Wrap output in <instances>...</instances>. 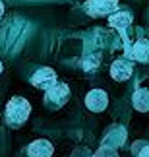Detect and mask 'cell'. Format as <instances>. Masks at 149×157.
Masks as SVG:
<instances>
[{
	"mask_svg": "<svg viewBox=\"0 0 149 157\" xmlns=\"http://www.w3.org/2000/svg\"><path fill=\"white\" fill-rule=\"evenodd\" d=\"M130 23H132V16L128 14V12H112V14L109 16V25L110 27H116V29H124V27H128Z\"/></svg>",
	"mask_w": 149,
	"mask_h": 157,
	"instance_id": "cell-10",
	"label": "cell"
},
{
	"mask_svg": "<svg viewBox=\"0 0 149 157\" xmlns=\"http://www.w3.org/2000/svg\"><path fill=\"white\" fill-rule=\"evenodd\" d=\"M140 146L136 147V153H138V157H149V144L145 142H138Z\"/></svg>",
	"mask_w": 149,
	"mask_h": 157,
	"instance_id": "cell-12",
	"label": "cell"
},
{
	"mask_svg": "<svg viewBox=\"0 0 149 157\" xmlns=\"http://www.w3.org/2000/svg\"><path fill=\"white\" fill-rule=\"evenodd\" d=\"M128 56L134 58V60H138V62H141V64H147L149 62V41L147 39L136 41L134 47L128 51Z\"/></svg>",
	"mask_w": 149,
	"mask_h": 157,
	"instance_id": "cell-8",
	"label": "cell"
},
{
	"mask_svg": "<svg viewBox=\"0 0 149 157\" xmlns=\"http://www.w3.org/2000/svg\"><path fill=\"white\" fill-rule=\"evenodd\" d=\"M0 74H2V60H0Z\"/></svg>",
	"mask_w": 149,
	"mask_h": 157,
	"instance_id": "cell-14",
	"label": "cell"
},
{
	"mask_svg": "<svg viewBox=\"0 0 149 157\" xmlns=\"http://www.w3.org/2000/svg\"><path fill=\"white\" fill-rule=\"evenodd\" d=\"M29 113H31V105H29L27 99L23 97H12L6 105V122L10 126H21L25 120L29 118Z\"/></svg>",
	"mask_w": 149,
	"mask_h": 157,
	"instance_id": "cell-1",
	"label": "cell"
},
{
	"mask_svg": "<svg viewBox=\"0 0 149 157\" xmlns=\"http://www.w3.org/2000/svg\"><path fill=\"white\" fill-rule=\"evenodd\" d=\"M132 70H134V66L128 58H118L110 66V76H112V80H116V82H126L128 78L132 76Z\"/></svg>",
	"mask_w": 149,
	"mask_h": 157,
	"instance_id": "cell-6",
	"label": "cell"
},
{
	"mask_svg": "<svg viewBox=\"0 0 149 157\" xmlns=\"http://www.w3.org/2000/svg\"><path fill=\"white\" fill-rule=\"evenodd\" d=\"M2 16H4V4L0 2V17H2Z\"/></svg>",
	"mask_w": 149,
	"mask_h": 157,
	"instance_id": "cell-13",
	"label": "cell"
},
{
	"mask_svg": "<svg viewBox=\"0 0 149 157\" xmlns=\"http://www.w3.org/2000/svg\"><path fill=\"white\" fill-rule=\"evenodd\" d=\"M95 157H118V151L110 146H101V149L95 153Z\"/></svg>",
	"mask_w": 149,
	"mask_h": 157,
	"instance_id": "cell-11",
	"label": "cell"
},
{
	"mask_svg": "<svg viewBox=\"0 0 149 157\" xmlns=\"http://www.w3.org/2000/svg\"><path fill=\"white\" fill-rule=\"evenodd\" d=\"M85 105H87L89 111L101 113V111L106 109V105H109V95H106L103 89H91V91L87 93V97H85Z\"/></svg>",
	"mask_w": 149,
	"mask_h": 157,
	"instance_id": "cell-5",
	"label": "cell"
},
{
	"mask_svg": "<svg viewBox=\"0 0 149 157\" xmlns=\"http://www.w3.org/2000/svg\"><path fill=\"white\" fill-rule=\"evenodd\" d=\"M70 97V87L66 86V83H54L52 87L47 89V95H45V101H47V105L52 107V109H58V107H62L64 103L68 101Z\"/></svg>",
	"mask_w": 149,
	"mask_h": 157,
	"instance_id": "cell-2",
	"label": "cell"
},
{
	"mask_svg": "<svg viewBox=\"0 0 149 157\" xmlns=\"http://www.w3.org/2000/svg\"><path fill=\"white\" fill-rule=\"evenodd\" d=\"M85 10L91 16H110L118 10V0H87Z\"/></svg>",
	"mask_w": 149,
	"mask_h": 157,
	"instance_id": "cell-3",
	"label": "cell"
},
{
	"mask_svg": "<svg viewBox=\"0 0 149 157\" xmlns=\"http://www.w3.org/2000/svg\"><path fill=\"white\" fill-rule=\"evenodd\" d=\"M132 103H134V109H136V111L147 113V111H149V89H147V87H140L138 91L134 93Z\"/></svg>",
	"mask_w": 149,
	"mask_h": 157,
	"instance_id": "cell-9",
	"label": "cell"
},
{
	"mask_svg": "<svg viewBox=\"0 0 149 157\" xmlns=\"http://www.w3.org/2000/svg\"><path fill=\"white\" fill-rule=\"evenodd\" d=\"M31 83L35 87H39V89H49V87H52L56 83V72L52 70V68H39L37 72L33 74V78H31Z\"/></svg>",
	"mask_w": 149,
	"mask_h": 157,
	"instance_id": "cell-4",
	"label": "cell"
},
{
	"mask_svg": "<svg viewBox=\"0 0 149 157\" xmlns=\"http://www.w3.org/2000/svg\"><path fill=\"white\" fill-rule=\"evenodd\" d=\"M27 153L29 157H50L54 153V147H52V144L49 140H35L29 144Z\"/></svg>",
	"mask_w": 149,
	"mask_h": 157,
	"instance_id": "cell-7",
	"label": "cell"
}]
</instances>
